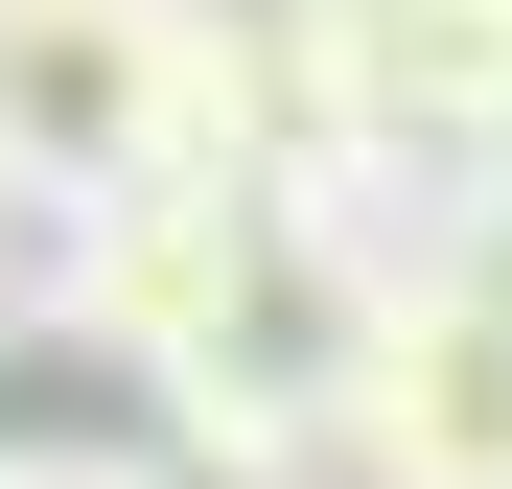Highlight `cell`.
Masks as SVG:
<instances>
[{
    "label": "cell",
    "instance_id": "obj_5",
    "mask_svg": "<svg viewBox=\"0 0 512 489\" xmlns=\"http://www.w3.org/2000/svg\"><path fill=\"white\" fill-rule=\"evenodd\" d=\"M140 24L187 47V163H256L326 70V0H140Z\"/></svg>",
    "mask_w": 512,
    "mask_h": 489
},
{
    "label": "cell",
    "instance_id": "obj_2",
    "mask_svg": "<svg viewBox=\"0 0 512 489\" xmlns=\"http://www.w3.org/2000/svg\"><path fill=\"white\" fill-rule=\"evenodd\" d=\"M303 443H326V489H512V257L396 280Z\"/></svg>",
    "mask_w": 512,
    "mask_h": 489
},
{
    "label": "cell",
    "instance_id": "obj_4",
    "mask_svg": "<svg viewBox=\"0 0 512 489\" xmlns=\"http://www.w3.org/2000/svg\"><path fill=\"white\" fill-rule=\"evenodd\" d=\"M163 420H187V396H163L70 280H47V303H0V466H24V489H47V466H140Z\"/></svg>",
    "mask_w": 512,
    "mask_h": 489
},
{
    "label": "cell",
    "instance_id": "obj_6",
    "mask_svg": "<svg viewBox=\"0 0 512 489\" xmlns=\"http://www.w3.org/2000/svg\"><path fill=\"white\" fill-rule=\"evenodd\" d=\"M70 280V187H24V163H0V303H47Z\"/></svg>",
    "mask_w": 512,
    "mask_h": 489
},
{
    "label": "cell",
    "instance_id": "obj_7",
    "mask_svg": "<svg viewBox=\"0 0 512 489\" xmlns=\"http://www.w3.org/2000/svg\"><path fill=\"white\" fill-rule=\"evenodd\" d=\"M466 233H489V257H512V94L466 117Z\"/></svg>",
    "mask_w": 512,
    "mask_h": 489
},
{
    "label": "cell",
    "instance_id": "obj_9",
    "mask_svg": "<svg viewBox=\"0 0 512 489\" xmlns=\"http://www.w3.org/2000/svg\"><path fill=\"white\" fill-rule=\"evenodd\" d=\"M0 489H24V466H0Z\"/></svg>",
    "mask_w": 512,
    "mask_h": 489
},
{
    "label": "cell",
    "instance_id": "obj_1",
    "mask_svg": "<svg viewBox=\"0 0 512 489\" xmlns=\"http://www.w3.org/2000/svg\"><path fill=\"white\" fill-rule=\"evenodd\" d=\"M70 303L233 443H303L326 373H350V326H373V280L280 210V163H140V187H94L70 210Z\"/></svg>",
    "mask_w": 512,
    "mask_h": 489
},
{
    "label": "cell",
    "instance_id": "obj_8",
    "mask_svg": "<svg viewBox=\"0 0 512 489\" xmlns=\"http://www.w3.org/2000/svg\"><path fill=\"white\" fill-rule=\"evenodd\" d=\"M326 24H419V0H326Z\"/></svg>",
    "mask_w": 512,
    "mask_h": 489
},
{
    "label": "cell",
    "instance_id": "obj_3",
    "mask_svg": "<svg viewBox=\"0 0 512 489\" xmlns=\"http://www.w3.org/2000/svg\"><path fill=\"white\" fill-rule=\"evenodd\" d=\"M0 163L24 187H140V163H187V47L140 24V0H0Z\"/></svg>",
    "mask_w": 512,
    "mask_h": 489
}]
</instances>
